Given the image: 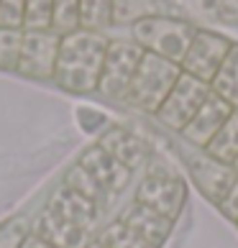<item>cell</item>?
<instances>
[{"label": "cell", "mask_w": 238, "mask_h": 248, "mask_svg": "<svg viewBox=\"0 0 238 248\" xmlns=\"http://www.w3.org/2000/svg\"><path fill=\"white\" fill-rule=\"evenodd\" d=\"M210 93H213L210 82H203V79L187 75V72H182L177 85L172 87L169 97L164 100V105L157 110V121L161 125L172 128V131L182 133L187 128V123L197 115V110L205 105Z\"/></svg>", "instance_id": "obj_5"}, {"label": "cell", "mask_w": 238, "mask_h": 248, "mask_svg": "<svg viewBox=\"0 0 238 248\" xmlns=\"http://www.w3.org/2000/svg\"><path fill=\"white\" fill-rule=\"evenodd\" d=\"M77 164H79L82 169H87L90 174H93V177H95L108 192H111L113 197L121 195V192L131 185V179H133V171L126 169L121 161H115L113 156L108 154V151H103L97 143L82 151V156H79Z\"/></svg>", "instance_id": "obj_11"}, {"label": "cell", "mask_w": 238, "mask_h": 248, "mask_svg": "<svg viewBox=\"0 0 238 248\" xmlns=\"http://www.w3.org/2000/svg\"><path fill=\"white\" fill-rule=\"evenodd\" d=\"M179 75H182V67L177 62H169L164 57H157V54L146 51L139 69H136V77H133L131 90L126 95V103L143 110V113L157 115V110L169 97L172 87L177 85Z\"/></svg>", "instance_id": "obj_2"}, {"label": "cell", "mask_w": 238, "mask_h": 248, "mask_svg": "<svg viewBox=\"0 0 238 248\" xmlns=\"http://www.w3.org/2000/svg\"><path fill=\"white\" fill-rule=\"evenodd\" d=\"M54 0H26L23 31H51Z\"/></svg>", "instance_id": "obj_24"}, {"label": "cell", "mask_w": 238, "mask_h": 248, "mask_svg": "<svg viewBox=\"0 0 238 248\" xmlns=\"http://www.w3.org/2000/svg\"><path fill=\"white\" fill-rule=\"evenodd\" d=\"M113 26V0H79V29L103 33Z\"/></svg>", "instance_id": "obj_20"}, {"label": "cell", "mask_w": 238, "mask_h": 248, "mask_svg": "<svg viewBox=\"0 0 238 248\" xmlns=\"http://www.w3.org/2000/svg\"><path fill=\"white\" fill-rule=\"evenodd\" d=\"M64 187H69L72 192H77V195H82V197H87L90 202H95L97 207H103V210H108L111 207V200H113V195L108 192L100 182L90 174L87 169H82L79 164H75L72 169H67V174H64V182H62Z\"/></svg>", "instance_id": "obj_17"}, {"label": "cell", "mask_w": 238, "mask_h": 248, "mask_svg": "<svg viewBox=\"0 0 238 248\" xmlns=\"http://www.w3.org/2000/svg\"><path fill=\"white\" fill-rule=\"evenodd\" d=\"M136 200L149 205L154 210H159L161 215H167L169 220H175L182 213L187 202V185L179 177H172V174H149L143 177V182L136 189Z\"/></svg>", "instance_id": "obj_8"}, {"label": "cell", "mask_w": 238, "mask_h": 248, "mask_svg": "<svg viewBox=\"0 0 238 248\" xmlns=\"http://www.w3.org/2000/svg\"><path fill=\"white\" fill-rule=\"evenodd\" d=\"M21 44H23V29H5V26H0V69L3 72L18 69Z\"/></svg>", "instance_id": "obj_23"}, {"label": "cell", "mask_w": 238, "mask_h": 248, "mask_svg": "<svg viewBox=\"0 0 238 248\" xmlns=\"http://www.w3.org/2000/svg\"><path fill=\"white\" fill-rule=\"evenodd\" d=\"M143 54L146 51L133 39L131 41L115 39L108 44V54H105L97 93L108 100H123L126 103V95L131 90V82L136 77V69H139Z\"/></svg>", "instance_id": "obj_4"}, {"label": "cell", "mask_w": 238, "mask_h": 248, "mask_svg": "<svg viewBox=\"0 0 238 248\" xmlns=\"http://www.w3.org/2000/svg\"><path fill=\"white\" fill-rule=\"evenodd\" d=\"M87 248H108V246H105V243H100V241H97V238H95V241H93V243H90Z\"/></svg>", "instance_id": "obj_30"}, {"label": "cell", "mask_w": 238, "mask_h": 248, "mask_svg": "<svg viewBox=\"0 0 238 248\" xmlns=\"http://www.w3.org/2000/svg\"><path fill=\"white\" fill-rule=\"evenodd\" d=\"M215 207L221 210V215H223V217H228L231 223L238 225V179L231 185V189L225 192V197L218 202Z\"/></svg>", "instance_id": "obj_27"}, {"label": "cell", "mask_w": 238, "mask_h": 248, "mask_svg": "<svg viewBox=\"0 0 238 248\" xmlns=\"http://www.w3.org/2000/svg\"><path fill=\"white\" fill-rule=\"evenodd\" d=\"M100 243H105L108 248H157L154 243H149L143 235H139L133 228H128L123 220H115V223L105 225L103 233L97 235Z\"/></svg>", "instance_id": "obj_21"}, {"label": "cell", "mask_w": 238, "mask_h": 248, "mask_svg": "<svg viewBox=\"0 0 238 248\" xmlns=\"http://www.w3.org/2000/svg\"><path fill=\"white\" fill-rule=\"evenodd\" d=\"M26 0H0V26L5 29H23Z\"/></svg>", "instance_id": "obj_26"}, {"label": "cell", "mask_w": 238, "mask_h": 248, "mask_svg": "<svg viewBox=\"0 0 238 248\" xmlns=\"http://www.w3.org/2000/svg\"><path fill=\"white\" fill-rule=\"evenodd\" d=\"M31 225L23 217H11L0 225V248H21L29 238Z\"/></svg>", "instance_id": "obj_25"}, {"label": "cell", "mask_w": 238, "mask_h": 248, "mask_svg": "<svg viewBox=\"0 0 238 248\" xmlns=\"http://www.w3.org/2000/svg\"><path fill=\"white\" fill-rule=\"evenodd\" d=\"M207 156L223 161V164H233L236 156H238V110H233L231 118L223 123V128L213 136L205 149H203Z\"/></svg>", "instance_id": "obj_18"}, {"label": "cell", "mask_w": 238, "mask_h": 248, "mask_svg": "<svg viewBox=\"0 0 238 248\" xmlns=\"http://www.w3.org/2000/svg\"><path fill=\"white\" fill-rule=\"evenodd\" d=\"M233 169L238 171V156H236V161H233Z\"/></svg>", "instance_id": "obj_31"}, {"label": "cell", "mask_w": 238, "mask_h": 248, "mask_svg": "<svg viewBox=\"0 0 238 248\" xmlns=\"http://www.w3.org/2000/svg\"><path fill=\"white\" fill-rule=\"evenodd\" d=\"M31 231L36 235H41L44 241H49L51 246H57V248H87L95 241V235H90L87 231L67 223V220L59 217L49 207H44L39 213V217H36L33 225H31Z\"/></svg>", "instance_id": "obj_13"}, {"label": "cell", "mask_w": 238, "mask_h": 248, "mask_svg": "<svg viewBox=\"0 0 238 248\" xmlns=\"http://www.w3.org/2000/svg\"><path fill=\"white\" fill-rule=\"evenodd\" d=\"M215 95H221L233 110H238V44H233L223 67L218 69L215 79L210 82Z\"/></svg>", "instance_id": "obj_19"}, {"label": "cell", "mask_w": 238, "mask_h": 248, "mask_svg": "<svg viewBox=\"0 0 238 248\" xmlns=\"http://www.w3.org/2000/svg\"><path fill=\"white\" fill-rule=\"evenodd\" d=\"M79 29V0H54L51 31L59 36L75 33Z\"/></svg>", "instance_id": "obj_22"}, {"label": "cell", "mask_w": 238, "mask_h": 248, "mask_svg": "<svg viewBox=\"0 0 238 248\" xmlns=\"http://www.w3.org/2000/svg\"><path fill=\"white\" fill-rule=\"evenodd\" d=\"M187 167H190L192 182L203 192V197H207L213 205H218L225 197V192L238 179V171L233 169V164H223V161L213 159V156H207L205 151L203 156H192L187 161Z\"/></svg>", "instance_id": "obj_9"}, {"label": "cell", "mask_w": 238, "mask_h": 248, "mask_svg": "<svg viewBox=\"0 0 238 248\" xmlns=\"http://www.w3.org/2000/svg\"><path fill=\"white\" fill-rule=\"evenodd\" d=\"M210 11L225 23H238V0H210Z\"/></svg>", "instance_id": "obj_28"}, {"label": "cell", "mask_w": 238, "mask_h": 248, "mask_svg": "<svg viewBox=\"0 0 238 248\" xmlns=\"http://www.w3.org/2000/svg\"><path fill=\"white\" fill-rule=\"evenodd\" d=\"M47 207L54 210V213H57L59 217H64L67 223L87 231L90 235L97 231V225L103 223V215H105L103 207H97L95 202H90L87 197L77 195V192H72L64 185H59L57 189H54V195L49 197Z\"/></svg>", "instance_id": "obj_10"}, {"label": "cell", "mask_w": 238, "mask_h": 248, "mask_svg": "<svg viewBox=\"0 0 238 248\" xmlns=\"http://www.w3.org/2000/svg\"><path fill=\"white\" fill-rule=\"evenodd\" d=\"M169 16L167 0H113V26H133L146 18Z\"/></svg>", "instance_id": "obj_16"}, {"label": "cell", "mask_w": 238, "mask_h": 248, "mask_svg": "<svg viewBox=\"0 0 238 248\" xmlns=\"http://www.w3.org/2000/svg\"><path fill=\"white\" fill-rule=\"evenodd\" d=\"M231 46H233V41H228L225 36L197 29L195 39H192L179 67H182V72H187V75L203 79V82H213L218 69L223 67Z\"/></svg>", "instance_id": "obj_7"}, {"label": "cell", "mask_w": 238, "mask_h": 248, "mask_svg": "<svg viewBox=\"0 0 238 248\" xmlns=\"http://www.w3.org/2000/svg\"><path fill=\"white\" fill-rule=\"evenodd\" d=\"M62 36L54 31H23L18 75L29 79H54Z\"/></svg>", "instance_id": "obj_6"}, {"label": "cell", "mask_w": 238, "mask_h": 248, "mask_svg": "<svg viewBox=\"0 0 238 248\" xmlns=\"http://www.w3.org/2000/svg\"><path fill=\"white\" fill-rule=\"evenodd\" d=\"M97 146L103 151H108L115 161H121L123 167L131 169V171L143 167V161L149 159V149H146V143L136 133L126 131V128H108V131L100 136Z\"/></svg>", "instance_id": "obj_15"}, {"label": "cell", "mask_w": 238, "mask_h": 248, "mask_svg": "<svg viewBox=\"0 0 238 248\" xmlns=\"http://www.w3.org/2000/svg\"><path fill=\"white\" fill-rule=\"evenodd\" d=\"M131 33H133V41L143 51H151L157 57L182 64L192 39L197 33V26L185 21V18L157 16V18H146V21L136 23Z\"/></svg>", "instance_id": "obj_3"}, {"label": "cell", "mask_w": 238, "mask_h": 248, "mask_svg": "<svg viewBox=\"0 0 238 248\" xmlns=\"http://www.w3.org/2000/svg\"><path fill=\"white\" fill-rule=\"evenodd\" d=\"M231 113H233V108L228 105L221 95L210 93V97L205 100V105L200 108L197 115L187 123V128L182 131V136H185L190 143H195L197 149H205V146L213 141V136L223 128V123L231 118Z\"/></svg>", "instance_id": "obj_12"}, {"label": "cell", "mask_w": 238, "mask_h": 248, "mask_svg": "<svg viewBox=\"0 0 238 248\" xmlns=\"http://www.w3.org/2000/svg\"><path fill=\"white\" fill-rule=\"evenodd\" d=\"M118 220H123L128 228H133L136 233L143 235L146 241L154 243L157 248H161V243L172 235V231H175V220H169L167 215H161L159 210L143 205L139 200H133L121 213Z\"/></svg>", "instance_id": "obj_14"}, {"label": "cell", "mask_w": 238, "mask_h": 248, "mask_svg": "<svg viewBox=\"0 0 238 248\" xmlns=\"http://www.w3.org/2000/svg\"><path fill=\"white\" fill-rule=\"evenodd\" d=\"M108 44H111V39H105L103 33L85 31V29H77L75 33L62 36L54 82L72 95L97 93Z\"/></svg>", "instance_id": "obj_1"}, {"label": "cell", "mask_w": 238, "mask_h": 248, "mask_svg": "<svg viewBox=\"0 0 238 248\" xmlns=\"http://www.w3.org/2000/svg\"><path fill=\"white\" fill-rule=\"evenodd\" d=\"M21 248H57V246H51L49 241H44L41 235H36V233L31 231V233H29V238L23 241V246H21Z\"/></svg>", "instance_id": "obj_29"}]
</instances>
